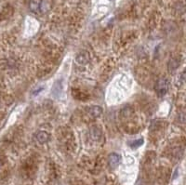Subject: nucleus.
Listing matches in <instances>:
<instances>
[{
    "label": "nucleus",
    "instance_id": "obj_1",
    "mask_svg": "<svg viewBox=\"0 0 186 185\" xmlns=\"http://www.w3.org/2000/svg\"><path fill=\"white\" fill-rule=\"evenodd\" d=\"M168 87H169V83L168 80L166 78H161L159 79L158 82L156 83L155 86V90L156 93L159 97H163L168 91Z\"/></svg>",
    "mask_w": 186,
    "mask_h": 185
},
{
    "label": "nucleus",
    "instance_id": "obj_2",
    "mask_svg": "<svg viewBox=\"0 0 186 185\" xmlns=\"http://www.w3.org/2000/svg\"><path fill=\"white\" fill-rule=\"evenodd\" d=\"M180 63H181V58L180 57H179V56L172 57L169 60V65H168V68H169V73H173L179 67Z\"/></svg>",
    "mask_w": 186,
    "mask_h": 185
},
{
    "label": "nucleus",
    "instance_id": "obj_3",
    "mask_svg": "<svg viewBox=\"0 0 186 185\" xmlns=\"http://www.w3.org/2000/svg\"><path fill=\"white\" fill-rule=\"evenodd\" d=\"M76 61L81 65L87 64L89 62V54L87 51H81L80 53L77 54L76 58Z\"/></svg>",
    "mask_w": 186,
    "mask_h": 185
},
{
    "label": "nucleus",
    "instance_id": "obj_4",
    "mask_svg": "<svg viewBox=\"0 0 186 185\" xmlns=\"http://www.w3.org/2000/svg\"><path fill=\"white\" fill-rule=\"evenodd\" d=\"M88 112L90 116L97 118L102 115V108L101 106H98V105H93V106L89 108Z\"/></svg>",
    "mask_w": 186,
    "mask_h": 185
},
{
    "label": "nucleus",
    "instance_id": "obj_5",
    "mask_svg": "<svg viewBox=\"0 0 186 185\" xmlns=\"http://www.w3.org/2000/svg\"><path fill=\"white\" fill-rule=\"evenodd\" d=\"M120 160H121V157H120V155H117V154H111L109 155V159H108L110 167L113 168H116L119 165V163H120Z\"/></svg>",
    "mask_w": 186,
    "mask_h": 185
},
{
    "label": "nucleus",
    "instance_id": "obj_6",
    "mask_svg": "<svg viewBox=\"0 0 186 185\" xmlns=\"http://www.w3.org/2000/svg\"><path fill=\"white\" fill-rule=\"evenodd\" d=\"M36 140L40 143H45L49 140V135L46 131H39L36 134Z\"/></svg>",
    "mask_w": 186,
    "mask_h": 185
},
{
    "label": "nucleus",
    "instance_id": "obj_7",
    "mask_svg": "<svg viewBox=\"0 0 186 185\" xmlns=\"http://www.w3.org/2000/svg\"><path fill=\"white\" fill-rule=\"evenodd\" d=\"M89 134H90V137L92 140L99 141L100 139L102 138V130L99 128H91V129L89 131Z\"/></svg>",
    "mask_w": 186,
    "mask_h": 185
},
{
    "label": "nucleus",
    "instance_id": "obj_8",
    "mask_svg": "<svg viewBox=\"0 0 186 185\" xmlns=\"http://www.w3.org/2000/svg\"><path fill=\"white\" fill-rule=\"evenodd\" d=\"M143 139H140V140H137L135 141H132L130 143V146L132 148H137V147H140V146H142V145L143 144Z\"/></svg>",
    "mask_w": 186,
    "mask_h": 185
},
{
    "label": "nucleus",
    "instance_id": "obj_9",
    "mask_svg": "<svg viewBox=\"0 0 186 185\" xmlns=\"http://www.w3.org/2000/svg\"><path fill=\"white\" fill-rule=\"evenodd\" d=\"M179 82H180L181 85L185 84L186 83V68L184 69V71L181 74L180 78H179Z\"/></svg>",
    "mask_w": 186,
    "mask_h": 185
},
{
    "label": "nucleus",
    "instance_id": "obj_10",
    "mask_svg": "<svg viewBox=\"0 0 186 185\" xmlns=\"http://www.w3.org/2000/svg\"><path fill=\"white\" fill-rule=\"evenodd\" d=\"M30 8H31L32 10L36 11L39 8H40V5H39L38 2L35 1V0H33V1L31 2V4H30Z\"/></svg>",
    "mask_w": 186,
    "mask_h": 185
},
{
    "label": "nucleus",
    "instance_id": "obj_11",
    "mask_svg": "<svg viewBox=\"0 0 186 185\" xmlns=\"http://www.w3.org/2000/svg\"><path fill=\"white\" fill-rule=\"evenodd\" d=\"M179 121L182 124L186 123V114L185 113H181L180 115H179Z\"/></svg>",
    "mask_w": 186,
    "mask_h": 185
},
{
    "label": "nucleus",
    "instance_id": "obj_12",
    "mask_svg": "<svg viewBox=\"0 0 186 185\" xmlns=\"http://www.w3.org/2000/svg\"><path fill=\"white\" fill-rule=\"evenodd\" d=\"M43 89H44V88H41V89H37L36 91H34V95H37L38 93H40V92H41V91L43 90Z\"/></svg>",
    "mask_w": 186,
    "mask_h": 185
}]
</instances>
